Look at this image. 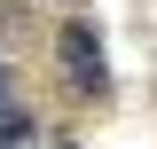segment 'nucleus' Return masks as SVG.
Masks as SVG:
<instances>
[{"label": "nucleus", "instance_id": "1", "mask_svg": "<svg viewBox=\"0 0 157 149\" xmlns=\"http://www.w3.org/2000/svg\"><path fill=\"white\" fill-rule=\"evenodd\" d=\"M63 71L78 94H110V63H102V39L86 24H63Z\"/></svg>", "mask_w": 157, "mask_h": 149}, {"label": "nucleus", "instance_id": "2", "mask_svg": "<svg viewBox=\"0 0 157 149\" xmlns=\"http://www.w3.org/2000/svg\"><path fill=\"white\" fill-rule=\"evenodd\" d=\"M0 24H8V0H0Z\"/></svg>", "mask_w": 157, "mask_h": 149}]
</instances>
